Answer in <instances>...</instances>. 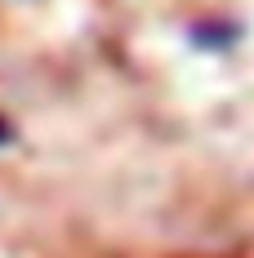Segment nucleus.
I'll list each match as a JSON object with an SVG mask.
<instances>
[{
  "label": "nucleus",
  "instance_id": "f257e3e1",
  "mask_svg": "<svg viewBox=\"0 0 254 258\" xmlns=\"http://www.w3.org/2000/svg\"><path fill=\"white\" fill-rule=\"evenodd\" d=\"M236 36H241V31H236V27H228V23H219V18H210V23H196V27H192V45H201L205 53L228 49Z\"/></svg>",
  "mask_w": 254,
  "mask_h": 258
},
{
  "label": "nucleus",
  "instance_id": "f03ea898",
  "mask_svg": "<svg viewBox=\"0 0 254 258\" xmlns=\"http://www.w3.org/2000/svg\"><path fill=\"white\" fill-rule=\"evenodd\" d=\"M9 138H14V129H9V120H0V147H5Z\"/></svg>",
  "mask_w": 254,
  "mask_h": 258
}]
</instances>
